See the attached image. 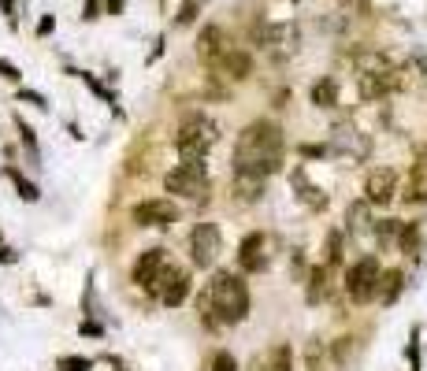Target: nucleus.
<instances>
[{"mask_svg": "<svg viewBox=\"0 0 427 371\" xmlns=\"http://www.w3.org/2000/svg\"><path fill=\"white\" fill-rule=\"evenodd\" d=\"M0 260H4V264H12V260H15V253L4 245V238H0Z\"/></svg>", "mask_w": 427, "mask_h": 371, "instance_id": "393cba45", "label": "nucleus"}, {"mask_svg": "<svg viewBox=\"0 0 427 371\" xmlns=\"http://www.w3.org/2000/svg\"><path fill=\"white\" fill-rule=\"evenodd\" d=\"M294 368V353H290V345H271L268 353H264L260 360V371H290Z\"/></svg>", "mask_w": 427, "mask_h": 371, "instance_id": "ddd939ff", "label": "nucleus"}, {"mask_svg": "<svg viewBox=\"0 0 427 371\" xmlns=\"http://www.w3.org/2000/svg\"><path fill=\"white\" fill-rule=\"evenodd\" d=\"M208 308L216 312L212 323H242L249 315V286L234 271H219L208 286Z\"/></svg>", "mask_w": 427, "mask_h": 371, "instance_id": "f03ea898", "label": "nucleus"}, {"mask_svg": "<svg viewBox=\"0 0 427 371\" xmlns=\"http://www.w3.org/2000/svg\"><path fill=\"white\" fill-rule=\"evenodd\" d=\"M227 52H231V49H227V38H223V30L208 26L205 34H201V56H205L208 63H219Z\"/></svg>", "mask_w": 427, "mask_h": 371, "instance_id": "f8f14e48", "label": "nucleus"}, {"mask_svg": "<svg viewBox=\"0 0 427 371\" xmlns=\"http://www.w3.org/2000/svg\"><path fill=\"white\" fill-rule=\"evenodd\" d=\"M279 167H283V130L271 119L249 123L238 134V145H234V174L268 179Z\"/></svg>", "mask_w": 427, "mask_h": 371, "instance_id": "f257e3e1", "label": "nucleus"}, {"mask_svg": "<svg viewBox=\"0 0 427 371\" xmlns=\"http://www.w3.org/2000/svg\"><path fill=\"white\" fill-rule=\"evenodd\" d=\"M131 215L137 226H171L178 220V208L171 201H142V204H134Z\"/></svg>", "mask_w": 427, "mask_h": 371, "instance_id": "6e6552de", "label": "nucleus"}, {"mask_svg": "<svg viewBox=\"0 0 427 371\" xmlns=\"http://www.w3.org/2000/svg\"><path fill=\"white\" fill-rule=\"evenodd\" d=\"M327 297V271L316 267L312 271V286H308V301H324Z\"/></svg>", "mask_w": 427, "mask_h": 371, "instance_id": "a211bd4d", "label": "nucleus"}, {"mask_svg": "<svg viewBox=\"0 0 427 371\" xmlns=\"http://www.w3.org/2000/svg\"><path fill=\"white\" fill-rule=\"evenodd\" d=\"M234 190H238L242 201H256L264 193V179H256V174H234Z\"/></svg>", "mask_w": 427, "mask_h": 371, "instance_id": "4468645a", "label": "nucleus"}, {"mask_svg": "<svg viewBox=\"0 0 427 371\" xmlns=\"http://www.w3.org/2000/svg\"><path fill=\"white\" fill-rule=\"evenodd\" d=\"M19 97H23V101H30V104H37V108H49V104H45V97H41V93H34V90H23Z\"/></svg>", "mask_w": 427, "mask_h": 371, "instance_id": "5701e85b", "label": "nucleus"}, {"mask_svg": "<svg viewBox=\"0 0 427 371\" xmlns=\"http://www.w3.org/2000/svg\"><path fill=\"white\" fill-rule=\"evenodd\" d=\"M167 193H178V197H205L208 193V167H205V160H183L175 171H167Z\"/></svg>", "mask_w": 427, "mask_h": 371, "instance_id": "20e7f679", "label": "nucleus"}, {"mask_svg": "<svg viewBox=\"0 0 427 371\" xmlns=\"http://www.w3.org/2000/svg\"><path fill=\"white\" fill-rule=\"evenodd\" d=\"M85 19H97V0H85Z\"/></svg>", "mask_w": 427, "mask_h": 371, "instance_id": "bb28decb", "label": "nucleus"}, {"mask_svg": "<svg viewBox=\"0 0 427 371\" xmlns=\"http://www.w3.org/2000/svg\"><path fill=\"white\" fill-rule=\"evenodd\" d=\"M379 260L376 256H360L353 267L346 271V293L353 297L357 304H368L376 301V290H379Z\"/></svg>", "mask_w": 427, "mask_h": 371, "instance_id": "39448f33", "label": "nucleus"}, {"mask_svg": "<svg viewBox=\"0 0 427 371\" xmlns=\"http://www.w3.org/2000/svg\"><path fill=\"white\" fill-rule=\"evenodd\" d=\"M183 160H205V152L216 145V126L208 123L205 115H190L183 126H178V138H175Z\"/></svg>", "mask_w": 427, "mask_h": 371, "instance_id": "7ed1b4c3", "label": "nucleus"}, {"mask_svg": "<svg viewBox=\"0 0 427 371\" xmlns=\"http://www.w3.org/2000/svg\"><path fill=\"white\" fill-rule=\"evenodd\" d=\"M197 12H201V0H186V4H183V12H178V26H190Z\"/></svg>", "mask_w": 427, "mask_h": 371, "instance_id": "412c9836", "label": "nucleus"}, {"mask_svg": "<svg viewBox=\"0 0 427 371\" xmlns=\"http://www.w3.org/2000/svg\"><path fill=\"white\" fill-rule=\"evenodd\" d=\"M312 104H319V108H330V104H338V85L330 82V79L316 82V85H312Z\"/></svg>", "mask_w": 427, "mask_h": 371, "instance_id": "2eb2a0df", "label": "nucleus"}, {"mask_svg": "<svg viewBox=\"0 0 427 371\" xmlns=\"http://www.w3.org/2000/svg\"><path fill=\"white\" fill-rule=\"evenodd\" d=\"M52 26H56V19L45 15V19H41V26H37V34H52Z\"/></svg>", "mask_w": 427, "mask_h": 371, "instance_id": "b1692460", "label": "nucleus"}, {"mask_svg": "<svg viewBox=\"0 0 427 371\" xmlns=\"http://www.w3.org/2000/svg\"><path fill=\"white\" fill-rule=\"evenodd\" d=\"M238 264L242 271H264L268 267V253H264V234H245L238 245Z\"/></svg>", "mask_w": 427, "mask_h": 371, "instance_id": "9b49d317", "label": "nucleus"}, {"mask_svg": "<svg viewBox=\"0 0 427 371\" xmlns=\"http://www.w3.org/2000/svg\"><path fill=\"white\" fill-rule=\"evenodd\" d=\"M205 371H238V360H234L231 353H216V356L208 360Z\"/></svg>", "mask_w": 427, "mask_h": 371, "instance_id": "6ab92c4d", "label": "nucleus"}, {"mask_svg": "<svg viewBox=\"0 0 427 371\" xmlns=\"http://www.w3.org/2000/svg\"><path fill=\"white\" fill-rule=\"evenodd\" d=\"M398 290H401V271H387V275H379V290H376V297H383V301H394L398 297Z\"/></svg>", "mask_w": 427, "mask_h": 371, "instance_id": "dca6fc26", "label": "nucleus"}, {"mask_svg": "<svg viewBox=\"0 0 427 371\" xmlns=\"http://www.w3.org/2000/svg\"><path fill=\"white\" fill-rule=\"evenodd\" d=\"M394 193H398V171H390V167H379V171H371L368 174V186H365V197L368 204H390L394 201Z\"/></svg>", "mask_w": 427, "mask_h": 371, "instance_id": "1a4fd4ad", "label": "nucleus"}, {"mask_svg": "<svg viewBox=\"0 0 427 371\" xmlns=\"http://www.w3.org/2000/svg\"><path fill=\"white\" fill-rule=\"evenodd\" d=\"M8 179L15 182V190H19V197H23V201H37V186H34V182H26L15 167H8Z\"/></svg>", "mask_w": 427, "mask_h": 371, "instance_id": "f3484780", "label": "nucleus"}, {"mask_svg": "<svg viewBox=\"0 0 427 371\" xmlns=\"http://www.w3.org/2000/svg\"><path fill=\"white\" fill-rule=\"evenodd\" d=\"M104 8H108V15H119L123 12V0H104Z\"/></svg>", "mask_w": 427, "mask_h": 371, "instance_id": "a878e982", "label": "nucleus"}, {"mask_svg": "<svg viewBox=\"0 0 427 371\" xmlns=\"http://www.w3.org/2000/svg\"><path fill=\"white\" fill-rule=\"evenodd\" d=\"M0 8H4V15H15V0H0Z\"/></svg>", "mask_w": 427, "mask_h": 371, "instance_id": "cd10ccee", "label": "nucleus"}, {"mask_svg": "<svg viewBox=\"0 0 427 371\" xmlns=\"http://www.w3.org/2000/svg\"><path fill=\"white\" fill-rule=\"evenodd\" d=\"M153 293L167 304V308H175V304H183L186 293H190V275H186V271H178V267H171V264H164L160 279L153 282Z\"/></svg>", "mask_w": 427, "mask_h": 371, "instance_id": "0eeeda50", "label": "nucleus"}, {"mask_svg": "<svg viewBox=\"0 0 427 371\" xmlns=\"http://www.w3.org/2000/svg\"><path fill=\"white\" fill-rule=\"evenodd\" d=\"M219 226L216 223H197L194 231H190V260H194L197 267H212L219 256Z\"/></svg>", "mask_w": 427, "mask_h": 371, "instance_id": "423d86ee", "label": "nucleus"}, {"mask_svg": "<svg viewBox=\"0 0 427 371\" xmlns=\"http://www.w3.org/2000/svg\"><path fill=\"white\" fill-rule=\"evenodd\" d=\"M164 264H167V253H164V249H145V253L137 256V264H134L131 275H134V282H137L142 290L153 293V282L160 279V271H164Z\"/></svg>", "mask_w": 427, "mask_h": 371, "instance_id": "9d476101", "label": "nucleus"}, {"mask_svg": "<svg viewBox=\"0 0 427 371\" xmlns=\"http://www.w3.org/2000/svg\"><path fill=\"white\" fill-rule=\"evenodd\" d=\"M0 74H4L8 82H19V79H23V74H19V67H15V63H8V60H0Z\"/></svg>", "mask_w": 427, "mask_h": 371, "instance_id": "4be33fe9", "label": "nucleus"}, {"mask_svg": "<svg viewBox=\"0 0 427 371\" xmlns=\"http://www.w3.org/2000/svg\"><path fill=\"white\" fill-rule=\"evenodd\" d=\"M56 368H60V371H90L93 360H90V356H63Z\"/></svg>", "mask_w": 427, "mask_h": 371, "instance_id": "aec40b11", "label": "nucleus"}]
</instances>
